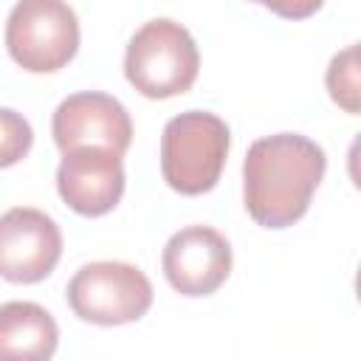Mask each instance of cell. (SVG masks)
<instances>
[{
	"label": "cell",
	"instance_id": "52a82bcc",
	"mask_svg": "<svg viewBox=\"0 0 361 361\" xmlns=\"http://www.w3.org/2000/svg\"><path fill=\"white\" fill-rule=\"evenodd\" d=\"M51 133L62 152L73 147H104L124 155L133 141V121L116 96L85 90L59 102L51 118Z\"/></svg>",
	"mask_w": 361,
	"mask_h": 361
},
{
	"label": "cell",
	"instance_id": "7a4b0ae2",
	"mask_svg": "<svg viewBox=\"0 0 361 361\" xmlns=\"http://www.w3.org/2000/svg\"><path fill=\"white\" fill-rule=\"evenodd\" d=\"M200 68L192 34L166 17L144 23L127 42L124 76L147 99H169L186 93Z\"/></svg>",
	"mask_w": 361,
	"mask_h": 361
},
{
	"label": "cell",
	"instance_id": "9c48e42d",
	"mask_svg": "<svg viewBox=\"0 0 361 361\" xmlns=\"http://www.w3.org/2000/svg\"><path fill=\"white\" fill-rule=\"evenodd\" d=\"M56 189L76 214H107L124 195L121 155L104 147H73L62 152L56 169Z\"/></svg>",
	"mask_w": 361,
	"mask_h": 361
},
{
	"label": "cell",
	"instance_id": "3957f363",
	"mask_svg": "<svg viewBox=\"0 0 361 361\" xmlns=\"http://www.w3.org/2000/svg\"><path fill=\"white\" fill-rule=\"evenodd\" d=\"M228 144V124L209 110H186L169 118L161 135L164 180L180 195H203L214 189L226 166Z\"/></svg>",
	"mask_w": 361,
	"mask_h": 361
},
{
	"label": "cell",
	"instance_id": "ba28073f",
	"mask_svg": "<svg viewBox=\"0 0 361 361\" xmlns=\"http://www.w3.org/2000/svg\"><path fill=\"white\" fill-rule=\"evenodd\" d=\"M161 268L178 293L209 296L231 274V245L212 226H186L166 240Z\"/></svg>",
	"mask_w": 361,
	"mask_h": 361
},
{
	"label": "cell",
	"instance_id": "6da1fadb",
	"mask_svg": "<svg viewBox=\"0 0 361 361\" xmlns=\"http://www.w3.org/2000/svg\"><path fill=\"white\" fill-rule=\"evenodd\" d=\"M324 166V149L299 133L257 138L243 161L245 212L265 228L293 226L307 212Z\"/></svg>",
	"mask_w": 361,
	"mask_h": 361
},
{
	"label": "cell",
	"instance_id": "30bf717a",
	"mask_svg": "<svg viewBox=\"0 0 361 361\" xmlns=\"http://www.w3.org/2000/svg\"><path fill=\"white\" fill-rule=\"evenodd\" d=\"M59 327L37 302L0 305V361H45L56 353Z\"/></svg>",
	"mask_w": 361,
	"mask_h": 361
},
{
	"label": "cell",
	"instance_id": "8fae6325",
	"mask_svg": "<svg viewBox=\"0 0 361 361\" xmlns=\"http://www.w3.org/2000/svg\"><path fill=\"white\" fill-rule=\"evenodd\" d=\"M330 99L347 113H358V45H347L330 59L327 68Z\"/></svg>",
	"mask_w": 361,
	"mask_h": 361
},
{
	"label": "cell",
	"instance_id": "5b68a950",
	"mask_svg": "<svg viewBox=\"0 0 361 361\" xmlns=\"http://www.w3.org/2000/svg\"><path fill=\"white\" fill-rule=\"evenodd\" d=\"M71 310L90 324L116 327L138 322L152 305V285L130 262H87L68 282Z\"/></svg>",
	"mask_w": 361,
	"mask_h": 361
},
{
	"label": "cell",
	"instance_id": "277c9868",
	"mask_svg": "<svg viewBox=\"0 0 361 361\" xmlns=\"http://www.w3.org/2000/svg\"><path fill=\"white\" fill-rule=\"evenodd\" d=\"M8 56L31 73L65 68L79 48V20L65 0H17L6 20Z\"/></svg>",
	"mask_w": 361,
	"mask_h": 361
},
{
	"label": "cell",
	"instance_id": "4fadbf2b",
	"mask_svg": "<svg viewBox=\"0 0 361 361\" xmlns=\"http://www.w3.org/2000/svg\"><path fill=\"white\" fill-rule=\"evenodd\" d=\"M254 3H262L265 8H271L274 14H279L285 20H305V17L316 14L324 0H254Z\"/></svg>",
	"mask_w": 361,
	"mask_h": 361
},
{
	"label": "cell",
	"instance_id": "7c38bea8",
	"mask_svg": "<svg viewBox=\"0 0 361 361\" xmlns=\"http://www.w3.org/2000/svg\"><path fill=\"white\" fill-rule=\"evenodd\" d=\"M31 124L11 107H0V169L20 164L31 149Z\"/></svg>",
	"mask_w": 361,
	"mask_h": 361
},
{
	"label": "cell",
	"instance_id": "8992f818",
	"mask_svg": "<svg viewBox=\"0 0 361 361\" xmlns=\"http://www.w3.org/2000/svg\"><path fill=\"white\" fill-rule=\"evenodd\" d=\"M62 257V231L39 209L14 206L0 214V276L17 285L45 279Z\"/></svg>",
	"mask_w": 361,
	"mask_h": 361
}]
</instances>
